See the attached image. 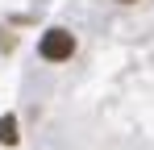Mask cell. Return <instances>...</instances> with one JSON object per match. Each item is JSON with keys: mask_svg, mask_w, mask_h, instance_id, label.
Instances as JSON below:
<instances>
[{"mask_svg": "<svg viewBox=\"0 0 154 150\" xmlns=\"http://www.w3.org/2000/svg\"><path fill=\"white\" fill-rule=\"evenodd\" d=\"M38 54H42L46 63H67V58L75 54V33H71V29H50V33H42Z\"/></svg>", "mask_w": 154, "mask_h": 150, "instance_id": "obj_1", "label": "cell"}, {"mask_svg": "<svg viewBox=\"0 0 154 150\" xmlns=\"http://www.w3.org/2000/svg\"><path fill=\"white\" fill-rule=\"evenodd\" d=\"M17 138H21V133H17V117H13V113L0 117V146H17Z\"/></svg>", "mask_w": 154, "mask_h": 150, "instance_id": "obj_2", "label": "cell"}, {"mask_svg": "<svg viewBox=\"0 0 154 150\" xmlns=\"http://www.w3.org/2000/svg\"><path fill=\"white\" fill-rule=\"evenodd\" d=\"M121 4H133V0H121Z\"/></svg>", "mask_w": 154, "mask_h": 150, "instance_id": "obj_3", "label": "cell"}]
</instances>
